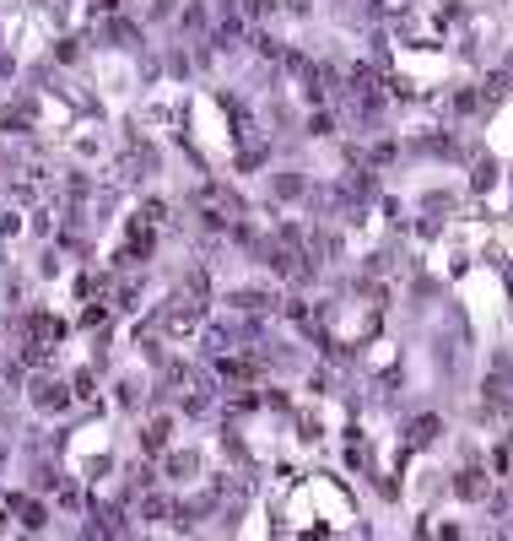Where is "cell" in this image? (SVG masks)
Returning <instances> with one entry per match:
<instances>
[{
	"mask_svg": "<svg viewBox=\"0 0 513 541\" xmlns=\"http://www.w3.org/2000/svg\"><path fill=\"white\" fill-rule=\"evenodd\" d=\"M459 498H486V477L481 471H465L459 477Z\"/></svg>",
	"mask_w": 513,
	"mask_h": 541,
	"instance_id": "6da1fadb",
	"label": "cell"
},
{
	"mask_svg": "<svg viewBox=\"0 0 513 541\" xmlns=\"http://www.w3.org/2000/svg\"><path fill=\"white\" fill-rule=\"evenodd\" d=\"M184 27H189V33H200V27H205V6H200V0L184 6Z\"/></svg>",
	"mask_w": 513,
	"mask_h": 541,
	"instance_id": "7a4b0ae2",
	"label": "cell"
},
{
	"mask_svg": "<svg viewBox=\"0 0 513 541\" xmlns=\"http://www.w3.org/2000/svg\"><path fill=\"white\" fill-rule=\"evenodd\" d=\"M508 71H513V55H508Z\"/></svg>",
	"mask_w": 513,
	"mask_h": 541,
	"instance_id": "3957f363",
	"label": "cell"
}]
</instances>
